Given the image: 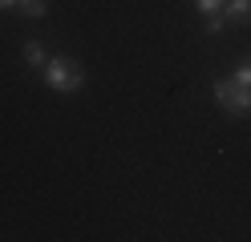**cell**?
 <instances>
[{
	"instance_id": "cell-1",
	"label": "cell",
	"mask_w": 251,
	"mask_h": 242,
	"mask_svg": "<svg viewBox=\"0 0 251 242\" xmlns=\"http://www.w3.org/2000/svg\"><path fill=\"white\" fill-rule=\"evenodd\" d=\"M45 81L57 93H77L85 85V73H81V65L73 57H53V61H45Z\"/></svg>"
},
{
	"instance_id": "cell-2",
	"label": "cell",
	"mask_w": 251,
	"mask_h": 242,
	"mask_svg": "<svg viewBox=\"0 0 251 242\" xmlns=\"http://www.w3.org/2000/svg\"><path fill=\"white\" fill-rule=\"evenodd\" d=\"M215 101L223 105L231 117H247L251 113V85H239V81H215Z\"/></svg>"
},
{
	"instance_id": "cell-7",
	"label": "cell",
	"mask_w": 251,
	"mask_h": 242,
	"mask_svg": "<svg viewBox=\"0 0 251 242\" xmlns=\"http://www.w3.org/2000/svg\"><path fill=\"white\" fill-rule=\"evenodd\" d=\"M235 81H239V85H251V61H243L239 69H235Z\"/></svg>"
},
{
	"instance_id": "cell-5",
	"label": "cell",
	"mask_w": 251,
	"mask_h": 242,
	"mask_svg": "<svg viewBox=\"0 0 251 242\" xmlns=\"http://www.w3.org/2000/svg\"><path fill=\"white\" fill-rule=\"evenodd\" d=\"M17 8L28 16H45V0H17Z\"/></svg>"
},
{
	"instance_id": "cell-8",
	"label": "cell",
	"mask_w": 251,
	"mask_h": 242,
	"mask_svg": "<svg viewBox=\"0 0 251 242\" xmlns=\"http://www.w3.org/2000/svg\"><path fill=\"white\" fill-rule=\"evenodd\" d=\"M223 21H227V16H219V12H211V16H207V32H219V28H223Z\"/></svg>"
},
{
	"instance_id": "cell-6",
	"label": "cell",
	"mask_w": 251,
	"mask_h": 242,
	"mask_svg": "<svg viewBox=\"0 0 251 242\" xmlns=\"http://www.w3.org/2000/svg\"><path fill=\"white\" fill-rule=\"evenodd\" d=\"M195 4H199V12H207V16H211V12H219V8H223L227 0H195Z\"/></svg>"
},
{
	"instance_id": "cell-4",
	"label": "cell",
	"mask_w": 251,
	"mask_h": 242,
	"mask_svg": "<svg viewBox=\"0 0 251 242\" xmlns=\"http://www.w3.org/2000/svg\"><path fill=\"white\" fill-rule=\"evenodd\" d=\"M25 61L37 65V69H45V61H49V57H45V48H41L37 41H28V44H25Z\"/></svg>"
},
{
	"instance_id": "cell-3",
	"label": "cell",
	"mask_w": 251,
	"mask_h": 242,
	"mask_svg": "<svg viewBox=\"0 0 251 242\" xmlns=\"http://www.w3.org/2000/svg\"><path fill=\"white\" fill-rule=\"evenodd\" d=\"M223 16L227 21H251V0H227Z\"/></svg>"
},
{
	"instance_id": "cell-9",
	"label": "cell",
	"mask_w": 251,
	"mask_h": 242,
	"mask_svg": "<svg viewBox=\"0 0 251 242\" xmlns=\"http://www.w3.org/2000/svg\"><path fill=\"white\" fill-rule=\"evenodd\" d=\"M0 8H17V0H0Z\"/></svg>"
}]
</instances>
